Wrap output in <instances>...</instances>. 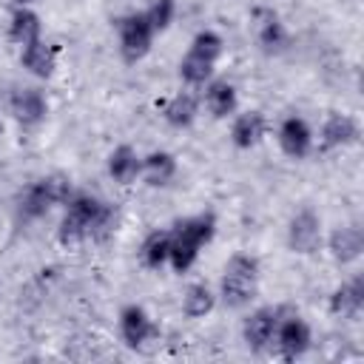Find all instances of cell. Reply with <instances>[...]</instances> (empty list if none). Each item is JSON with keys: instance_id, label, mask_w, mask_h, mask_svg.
<instances>
[{"instance_id": "cell-1", "label": "cell", "mask_w": 364, "mask_h": 364, "mask_svg": "<svg viewBox=\"0 0 364 364\" xmlns=\"http://www.w3.org/2000/svg\"><path fill=\"white\" fill-rule=\"evenodd\" d=\"M114 225V208L88 191H74L65 202V213L60 222V242L77 245L88 236H102Z\"/></svg>"}, {"instance_id": "cell-2", "label": "cell", "mask_w": 364, "mask_h": 364, "mask_svg": "<svg viewBox=\"0 0 364 364\" xmlns=\"http://www.w3.org/2000/svg\"><path fill=\"white\" fill-rule=\"evenodd\" d=\"M256 290H259V262L250 253H233L225 262V270L219 279L222 304L230 310L247 307L256 299Z\"/></svg>"}, {"instance_id": "cell-3", "label": "cell", "mask_w": 364, "mask_h": 364, "mask_svg": "<svg viewBox=\"0 0 364 364\" xmlns=\"http://www.w3.org/2000/svg\"><path fill=\"white\" fill-rule=\"evenodd\" d=\"M313 344V330L310 324L290 307H279V321H276V333H273V344L276 353L284 361H296L301 358Z\"/></svg>"}, {"instance_id": "cell-4", "label": "cell", "mask_w": 364, "mask_h": 364, "mask_svg": "<svg viewBox=\"0 0 364 364\" xmlns=\"http://www.w3.org/2000/svg\"><path fill=\"white\" fill-rule=\"evenodd\" d=\"M154 26L148 23L145 11H131L117 20V40H119V57L125 63H139L148 57L154 46Z\"/></svg>"}, {"instance_id": "cell-5", "label": "cell", "mask_w": 364, "mask_h": 364, "mask_svg": "<svg viewBox=\"0 0 364 364\" xmlns=\"http://www.w3.org/2000/svg\"><path fill=\"white\" fill-rule=\"evenodd\" d=\"M287 247L299 256H313L321 247V216L313 208H301L287 222Z\"/></svg>"}, {"instance_id": "cell-6", "label": "cell", "mask_w": 364, "mask_h": 364, "mask_svg": "<svg viewBox=\"0 0 364 364\" xmlns=\"http://www.w3.org/2000/svg\"><path fill=\"white\" fill-rule=\"evenodd\" d=\"M119 338L125 347L131 350H142L145 344H151L154 338H159V327L151 318V313L142 304H125L119 310Z\"/></svg>"}, {"instance_id": "cell-7", "label": "cell", "mask_w": 364, "mask_h": 364, "mask_svg": "<svg viewBox=\"0 0 364 364\" xmlns=\"http://www.w3.org/2000/svg\"><path fill=\"white\" fill-rule=\"evenodd\" d=\"M276 142H279V148H282L284 156H290V159H304V156L313 151L316 136H313V128H310V122H307L304 117L290 114V117H284V119L279 122Z\"/></svg>"}, {"instance_id": "cell-8", "label": "cell", "mask_w": 364, "mask_h": 364, "mask_svg": "<svg viewBox=\"0 0 364 364\" xmlns=\"http://www.w3.org/2000/svg\"><path fill=\"white\" fill-rule=\"evenodd\" d=\"M9 114L23 128H37L48 117V100L40 88H14L9 97Z\"/></svg>"}, {"instance_id": "cell-9", "label": "cell", "mask_w": 364, "mask_h": 364, "mask_svg": "<svg viewBox=\"0 0 364 364\" xmlns=\"http://www.w3.org/2000/svg\"><path fill=\"white\" fill-rule=\"evenodd\" d=\"M276 321H279V307H256L247 313V318L242 321V338L250 353H264L273 344Z\"/></svg>"}, {"instance_id": "cell-10", "label": "cell", "mask_w": 364, "mask_h": 364, "mask_svg": "<svg viewBox=\"0 0 364 364\" xmlns=\"http://www.w3.org/2000/svg\"><path fill=\"white\" fill-rule=\"evenodd\" d=\"M358 139V122L350 114L330 111L318 128V148L321 151H336L344 145H353Z\"/></svg>"}, {"instance_id": "cell-11", "label": "cell", "mask_w": 364, "mask_h": 364, "mask_svg": "<svg viewBox=\"0 0 364 364\" xmlns=\"http://www.w3.org/2000/svg\"><path fill=\"white\" fill-rule=\"evenodd\" d=\"M256 43L262 46L264 54H282L290 46V31L282 23V17L270 9L256 11Z\"/></svg>"}, {"instance_id": "cell-12", "label": "cell", "mask_w": 364, "mask_h": 364, "mask_svg": "<svg viewBox=\"0 0 364 364\" xmlns=\"http://www.w3.org/2000/svg\"><path fill=\"white\" fill-rule=\"evenodd\" d=\"M264 134H267V119L259 108H247V111L236 114L233 122H230V142L239 151L256 148L264 139Z\"/></svg>"}, {"instance_id": "cell-13", "label": "cell", "mask_w": 364, "mask_h": 364, "mask_svg": "<svg viewBox=\"0 0 364 364\" xmlns=\"http://www.w3.org/2000/svg\"><path fill=\"white\" fill-rule=\"evenodd\" d=\"M327 307H330V313L338 316V318H358L361 310H364V279H361V276H353V279L341 282V284L330 293Z\"/></svg>"}, {"instance_id": "cell-14", "label": "cell", "mask_w": 364, "mask_h": 364, "mask_svg": "<svg viewBox=\"0 0 364 364\" xmlns=\"http://www.w3.org/2000/svg\"><path fill=\"white\" fill-rule=\"evenodd\" d=\"M327 250L338 264H353L364 253V233L358 225H338L327 236Z\"/></svg>"}, {"instance_id": "cell-15", "label": "cell", "mask_w": 364, "mask_h": 364, "mask_svg": "<svg viewBox=\"0 0 364 364\" xmlns=\"http://www.w3.org/2000/svg\"><path fill=\"white\" fill-rule=\"evenodd\" d=\"M20 65L31 77L48 80V77H54V68H57V48L40 37V40H34V43L20 48Z\"/></svg>"}, {"instance_id": "cell-16", "label": "cell", "mask_w": 364, "mask_h": 364, "mask_svg": "<svg viewBox=\"0 0 364 364\" xmlns=\"http://www.w3.org/2000/svg\"><path fill=\"white\" fill-rule=\"evenodd\" d=\"M205 94V108L210 111V117L216 119H225V117H233L236 108H239V94H236V85L230 80H210L202 85Z\"/></svg>"}, {"instance_id": "cell-17", "label": "cell", "mask_w": 364, "mask_h": 364, "mask_svg": "<svg viewBox=\"0 0 364 364\" xmlns=\"http://www.w3.org/2000/svg\"><path fill=\"white\" fill-rule=\"evenodd\" d=\"M139 176L151 188H168L173 182V176H176V156L171 151H151V154H145L142 165H139Z\"/></svg>"}, {"instance_id": "cell-18", "label": "cell", "mask_w": 364, "mask_h": 364, "mask_svg": "<svg viewBox=\"0 0 364 364\" xmlns=\"http://www.w3.org/2000/svg\"><path fill=\"white\" fill-rule=\"evenodd\" d=\"M51 208H54V199H51L48 185H46L43 176L34 179V182H28L23 188V193L17 196V213H20V219H28V222L43 219Z\"/></svg>"}, {"instance_id": "cell-19", "label": "cell", "mask_w": 364, "mask_h": 364, "mask_svg": "<svg viewBox=\"0 0 364 364\" xmlns=\"http://www.w3.org/2000/svg\"><path fill=\"white\" fill-rule=\"evenodd\" d=\"M139 165H142V156H139L136 148L128 145V142L117 145V148L108 154V159H105L108 176H111L114 182H119V185H131V182L139 176Z\"/></svg>"}, {"instance_id": "cell-20", "label": "cell", "mask_w": 364, "mask_h": 364, "mask_svg": "<svg viewBox=\"0 0 364 364\" xmlns=\"http://www.w3.org/2000/svg\"><path fill=\"white\" fill-rule=\"evenodd\" d=\"M199 117V100L193 91H176L162 102V119L171 128H188Z\"/></svg>"}, {"instance_id": "cell-21", "label": "cell", "mask_w": 364, "mask_h": 364, "mask_svg": "<svg viewBox=\"0 0 364 364\" xmlns=\"http://www.w3.org/2000/svg\"><path fill=\"white\" fill-rule=\"evenodd\" d=\"M9 37L20 48L28 46V43H34V40H40L43 37V20H40V14L31 6H17L11 11V17H9Z\"/></svg>"}, {"instance_id": "cell-22", "label": "cell", "mask_w": 364, "mask_h": 364, "mask_svg": "<svg viewBox=\"0 0 364 364\" xmlns=\"http://www.w3.org/2000/svg\"><path fill=\"white\" fill-rule=\"evenodd\" d=\"M171 230H173V233H179V236H185V239H191L193 245L205 247V245L213 239V233H216V216H213L210 210H202V213H193V216L176 219Z\"/></svg>"}, {"instance_id": "cell-23", "label": "cell", "mask_w": 364, "mask_h": 364, "mask_svg": "<svg viewBox=\"0 0 364 364\" xmlns=\"http://www.w3.org/2000/svg\"><path fill=\"white\" fill-rule=\"evenodd\" d=\"M182 316L196 321V318H205L213 307H216V293L205 284V282H193L188 284V290L182 293Z\"/></svg>"}, {"instance_id": "cell-24", "label": "cell", "mask_w": 364, "mask_h": 364, "mask_svg": "<svg viewBox=\"0 0 364 364\" xmlns=\"http://www.w3.org/2000/svg\"><path fill=\"white\" fill-rule=\"evenodd\" d=\"M168 253H171V230H162V228L151 230L139 245V259L151 270L165 267L168 264Z\"/></svg>"}, {"instance_id": "cell-25", "label": "cell", "mask_w": 364, "mask_h": 364, "mask_svg": "<svg viewBox=\"0 0 364 364\" xmlns=\"http://www.w3.org/2000/svg\"><path fill=\"white\" fill-rule=\"evenodd\" d=\"M213 68H216V63L185 51V57L179 60V80H182L185 85H191V88H202L205 82L213 80Z\"/></svg>"}, {"instance_id": "cell-26", "label": "cell", "mask_w": 364, "mask_h": 364, "mask_svg": "<svg viewBox=\"0 0 364 364\" xmlns=\"http://www.w3.org/2000/svg\"><path fill=\"white\" fill-rule=\"evenodd\" d=\"M188 51L196 54V57H205V60L216 63V60L225 54V40H222V34H216L213 28H202V31L193 34Z\"/></svg>"}, {"instance_id": "cell-27", "label": "cell", "mask_w": 364, "mask_h": 364, "mask_svg": "<svg viewBox=\"0 0 364 364\" xmlns=\"http://www.w3.org/2000/svg\"><path fill=\"white\" fill-rule=\"evenodd\" d=\"M145 17L156 34L165 31L176 17V0H151V6L145 9Z\"/></svg>"}, {"instance_id": "cell-28", "label": "cell", "mask_w": 364, "mask_h": 364, "mask_svg": "<svg viewBox=\"0 0 364 364\" xmlns=\"http://www.w3.org/2000/svg\"><path fill=\"white\" fill-rule=\"evenodd\" d=\"M43 179H46V185H48V193H51L54 205H65V202L71 199L74 188H71V179H68L65 173H48V176H43Z\"/></svg>"}, {"instance_id": "cell-29", "label": "cell", "mask_w": 364, "mask_h": 364, "mask_svg": "<svg viewBox=\"0 0 364 364\" xmlns=\"http://www.w3.org/2000/svg\"><path fill=\"white\" fill-rule=\"evenodd\" d=\"M11 3H14V9H17V6H34L37 0H11Z\"/></svg>"}]
</instances>
